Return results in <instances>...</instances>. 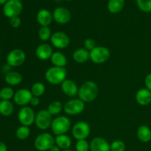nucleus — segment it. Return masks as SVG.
<instances>
[{"label":"nucleus","instance_id":"nucleus-1","mask_svg":"<svg viewBox=\"0 0 151 151\" xmlns=\"http://www.w3.org/2000/svg\"><path fill=\"white\" fill-rule=\"evenodd\" d=\"M99 88L97 84L93 81H87L80 86L78 97L84 103H91L97 97Z\"/></svg>","mask_w":151,"mask_h":151},{"label":"nucleus","instance_id":"nucleus-2","mask_svg":"<svg viewBox=\"0 0 151 151\" xmlns=\"http://www.w3.org/2000/svg\"><path fill=\"white\" fill-rule=\"evenodd\" d=\"M67 76V72L65 68L52 66L49 68L45 73V78L49 83L52 85L61 84Z\"/></svg>","mask_w":151,"mask_h":151},{"label":"nucleus","instance_id":"nucleus-3","mask_svg":"<svg viewBox=\"0 0 151 151\" xmlns=\"http://www.w3.org/2000/svg\"><path fill=\"white\" fill-rule=\"evenodd\" d=\"M71 121L65 116H59L53 119L51 125L52 132L56 136L66 134L70 130Z\"/></svg>","mask_w":151,"mask_h":151},{"label":"nucleus","instance_id":"nucleus-4","mask_svg":"<svg viewBox=\"0 0 151 151\" xmlns=\"http://www.w3.org/2000/svg\"><path fill=\"white\" fill-rule=\"evenodd\" d=\"M90 60L96 64H101L109 59L111 55L110 51L103 46H97L89 52Z\"/></svg>","mask_w":151,"mask_h":151},{"label":"nucleus","instance_id":"nucleus-5","mask_svg":"<svg viewBox=\"0 0 151 151\" xmlns=\"http://www.w3.org/2000/svg\"><path fill=\"white\" fill-rule=\"evenodd\" d=\"M55 145V138L49 133H42L35 138L34 146L39 151L50 150Z\"/></svg>","mask_w":151,"mask_h":151},{"label":"nucleus","instance_id":"nucleus-6","mask_svg":"<svg viewBox=\"0 0 151 151\" xmlns=\"http://www.w3.org/2000/svg\"><path fill=\"white\" fill-rule=\"evenodd\" d=\"M52 120V115L47 111V109H42L35 115V124L38 129L46 131L51 128Z\"/></svg>","mask_w":151,"mask_h":151},{"label":"nucleus","instance_id":"nucleus-7","mask_svg":"<svg viewBox=\"0 0 151 151\" xmlns=\"http://www.w3.org/2000/svg\"><path fill=\"white\" fill-rule=\"evenodd\" d=\"M23 4L20 0H7L3 7V13L7 18L16 17L22 13Z\"/></svg>","mask_w":151,"mask_h":151},{"label":"nucleus","instance_id":"nucleus-8","mask_svg":"<svg viewBox=\"0 0 151 151\" xmlns=\"http://www.w3.org/2000/svg\"><path fill=\"white\" fill-rule=\"evenodd\" d=\"M91 133V128L88 122L80 121L75 124L72 129V134L77 140H83L88 138Z\"/></svg>","mask_w":151,"mask_h":151},{"label":"nucleus","instance_id":"nucleus-9","mask_svg":"<svg viewBox=\"0 0 151 151\" xmlns=\"http://www.w3.org/2000/svg\"><path fill=\"white\" fill-rule=\"evenodd\" d=\"M85 109V103L78 99L69 100L63 106L64 112L68 115L75 116L82 113Z\"/></svg>","mask_w":151,"mask_h":151},{"label":"nucleus","instance_id":"nucleus-10","mask_svg":"<svg viewBox=\"0 0 151 151\" xmlns=\"http://www.w3.org/2000/svg\"><path fill=\"white\" fill-rule=\"evenodd\" d=\"M35 114L33 109L28 106H24L19 110L18 119L22 125L29 127L35 122Z\"/></svg>","mask_w":151,"mask_h":151},{"label":"nucleus","instance_id":"nucleus-11","mask_svg":"<svg viewBox=\"0 0 151 151\" xmlns=\"http://www.w3.org/2000/svg\"><path fill=\"white\" fill-rule=\"evenodd\" d=\"M50 42L52 45L56 49L63 50L69 47L70 44V39L67 34L61 31H58V32H54L52 35Z\"/></svg>","mask_w":151,"mask_h":151},{"label":"nucleus","instance_id":"nucleus-12","mask_svg":"<svg viewBox=\"0 0 151 151\" xmlns=\"http://www.w3.org/2000/svg\"><path fill=\"white\" fill-rule=\"evenodd\" d=\"M25 60H26V54L23 50L20 49H15L11 50L7 56V64L14 67H17L23 64Z\"/></svg>","mask_w":151,"mask_h":151},{"label":"nucleus","instance_id":"nucleus-13","mask_svg":"<svg viewBox=\"0 0 151 151\" xmlns=\"http://www.w3.org/2000/svg\"><path fill=\"white\" fill-rule=\"evenodd\" d=\"M52 17L55 22L59 24H66L70 22L72 14L66 7H58L53 11Z\"/></svg>","mask_w":151,"mask_h":151},{"label":"nucleus","instance_id":"nucleus-14","mask_svg":"<svg viewBox=\"0 0 151 151\" xmlns=\"http://www.w3.org/2000/svg\"><path fill=\"white\" fill-rule=\"evenodd\" d=\"M32 97V94L30 90L27 88H21L15 92L13 99L16 104L24 107L30 103Z\"/></svg>","mask_w":151,"mask_h":151},{"label":"nucleus","instance_id":"nucleus-15","mask_svg":"<svg viewBox=\"0 0 151 151\" xmlns=\"http://www.w3.org/2000/svg\"><path fill=\"white\" fill-rule=\"evenodd\" d=\"M52 47L47 43H43L38 45L35 50L36 57L41 60H47L50 59L53 54Z\"/></svg>","mask_w":151,"mask_h":151},{"label":"nucleus","instance_id":"nucleus-16","mask_svg":"<svg viewBox=\"0 0 151 151\" xmlns=\"http://www.w3.org/2000/svg\"><path fill=\"white\" fill-rule=\"evenodd\" d=\"M91 151H111V145L102 137H95L90 142Z\"/></svg>","mask_w":151,"mask_h":151},{"label":"nucleus","instance_id":"nucleus-17","mask_svg":"<svg viewBox=\"0 0 151 151\" xmlns=\"http://www.w3.org/2000/svg\"><path fill=\"white\" fill-rule=\"evenodd\" d=\"M61 90L63 94H66L68 97H73L78 94L79 88L75 81L72 80L66 79L61 84Z\"/></svg>","mask_w":151,"mask_h":151},{"label":"nucleus","instance_id":"nucleus-18","mask_svg":"<svg viewBox=\"0 0 151 151\" xmlns=\"http://www.w3.org/2000/svg\"><path fill=\"white\" fill-rule=\"evenodd\" d=\"M135 99L140 106H147L151 103V91L146 88H140L136 93Z\"/></svg>","mask_w":151,"mask_h":151},{"label":"nucleus","instance_id":"nucleus-19","mask_svg":"<svg viewBox=\"0 0 151 151\" xmlns=\"http://www.w3.org/2000/svg\"><path fill=\"white\" fill-rule=\"evenodd\" d=\"M36 19L41 27H49L52 22V14L47 9H41L37 13Z\"/></svg>","mask_w":151,"mask_h":151},{"label":"nucleus","instance_id":"nucleus-20","mask_svg":"<svg viewBox=\"0 0 151 151\" xmlns=\"http://www.w3.org/2000/svg\"><path fill=\"white\" fill-rule=\"evenodd\" d=\"M50 61L52 63L53 66H57V67H63L65 68V66L67 64V58L66 55L61 52H54L50 58Z\"/></svg>","mask_w":151,"mask_h":151},{"label":"nucleus","instance_id":"nucleus-21","mask_svg":"<svg viewBox=\"0 0 151 151\" xmlns=\"http://www.w3.org/2000/svg\"><path fill=\"white\" fill-rule=\"evenodd\" d=\"M73 60L78 63H83L90 59L89 51L85 48H79L75 50L72 55Z\"/></svg>","mask_w":151,"mask_h":151},{"label":"nucleus","instance_id":"nucleus-22","mask_svg":"<svg viewBox=\"0 0 151 151\" xmlns=\"http://www.w3.org/2000/svg\"><path fill=\"white\" fill-rule=\"evenodd\" d=\"M137 137L142 142H149L151 140V129L147 125H141L137 130Z\"/></svg>","mask_w":151,"mask_h":151},{"label":"nucleus","instance_id":"nucleus-23","mask_svg":"<svg viewBox=\"0 0 151 151\" xmlns=\"http://www.w3.org/2000/svg\"><path fill=\"white\" fill-rule=\"evenodd\" d=\"M55 144L62 150H67L72 145V140L69 136L66 134L56 136L55 138Z\"/></svg>","mask_w":151,"mask_h":151},{"label":"nucleus","instance_id":"nucleus-24","mask_svg":"<svg viewBox=\"0 0 151 151\" xmlns=\"http://www.w3.org/2000/svg\"><path fill=\"white\" fill-rule=\"evenodd\" d=\"M23 77L19 72H10L5 75V81L10 86L19 85L22 82Z\"/></svg>","mask_w":151,"mask_h":151},{"label":"nucleus","instance_id":"nucleus-25","mask_svg":"<svg viewBox=\"0 0 151 151\" xmlns=\"http://www.w3.org/2000/svg\"><path fill=\"white\" fill-rule=\"evenodd\" d=\"M125 6V0H109L108 10L111 13H119Z\"/></svg>","mask_w":151,"mask_h":151},{"label":"nucleus","instance_id":"nucleus-26","mask_svg":"<svg viewBox=\"0 0 151 151\" xmlns=\"http://www.w3.org/2000/svg\"><path fill=\"white\" fill-rule=\"evenodd\" d=\"M14 110L13 105L10 100H1L0 102V114L3 116H10Z\"/></svg>","mask_w":151,"mask_h":151},{"label":"nucleus","instance_id":"nucleus-27","mask_svg":"<svg viewBox=\"0 0 151 151\" xmlns=\"http://www.w3.org/2000/svg\"><path fill=\"white\" fill-rule=\"evenodd\" d=\"M63 109V106L58 100H54L49 104L47 107V111L51 114L52 116L58 115Z\"/></svg>","mask_w":151,"mask_h":151},{"label":"nucleus","instance_id":"nucleus-28","mask_svg":"<svg viewBox=\"0 0 151 151\" xmlns=\"http://www.w3.org/2000/svg\"><path fill=\"white\" fill-rule=\"evenodd\" d=\"M30 91L32 92V96L40 97L45 93V86L41 82H36L32 86Z\"/></svg>","mask_w":151,"mask_h":151},{"label":"nucleus","instance_id":"nucleus-29","mask_svg":"<svg viewBox=\"0 0 151 151\" xmlns=\"http://www.w3.org/2000/svg\"><path fill=\"white\" fill-rule=\"evenodd\" d=\"M52 35V34L51 29L49 27H41L38 29V36L41 41H47L50 40Z\"/></svg>","mask_w":151,"mask_h":151},{"label":"nucleus","instance_id":"nucleus-30","mask_svg":"<svg viewBox=\"0 0 151 151\" xmlns=\"http://www.w3.org/2000/svg\"><path fill=\"white\" fill-rule=\"evenodd\" d=\"M29 134H30V129L28 126H24V125H22L19 127L16 130V137L21 140H24L27 139Z\"/></svg>","mask_w":151,"mask_h":151},{"label":"nucleus","instance_id":"nucleus-31","mask_svg":"<svg viewBox=\"0 0 151 151\" xmlns=\"http://www.w3.org/2000/svg\"><path fill=\"white\" fill-rule=\"evenodd\" d=\"M14 91L10 87H4L0 91V95L2 100H9L14 97Z\"/></svg>","mask_w":151,"mask_h":151},{"label":"nucleus","instance_id":"nucleus-32","mask_svg":"<svg viewBox=\"0 0 151 151\" xmlns=\"http://www.w3.org/2000/svg\"><path fill=\"white\" fill-rule=\"evenodd\" d=\"M139 8L145 13L151 12V0H137Z\"/></svg>","mask_w":151,"mask_h":151},{"label":"nucleus","instance_id":"nucleus-33","mask_svg":"<svg viewBox=\"0 0 151 151\" xmlns=\"http://www.w3.org/2000/svg\"><path fill=\"white\" fill-rule=\"evenodd\" d=\"M76 151H88L90 149V144L86 139L78 140L75 145Z\"/></svg>","mask_w":151,"mask_h":151},{"label":"nucleus","instance_id":"nucleus-34","mask_svg":"<svg viewBox=\"0 0 151 151\" xmlns=\"http://www.w3.org/2000/svg\"><path fill=\"white\" fill-rule=\"evenodd\" d=\"M125 144L121 140H115L111 144V151H125Z\"/></svg>","mask_w":151,"mask_h":151},{"label":"nucleus","instance_id":"nucleus-35","mask_svg":"<svg viewBox=\"0 0 151 151\" xmlns=\"http://www.w3.org/2000/svg\"><path fill=\"white\" fill-rule=\"evenodd\" d=\"M95 47H97V46H96V43L93 38H86L84 41V48L88 50V51L90 52Z\"/></svg>","mask_w":151,"mask_h":151},{"label":"nucleus","instance_id":"nucleus-36","mask_svg":"<svg viewBox=\"0 0 151 151\" xmlns=\"http://www.w3.org/2000/svg\"><path fill=\"white\" fill-rule=\"evenodd\" d=\"M10 24L11 27H13V28H18L20 26L21 24H22V21H21V19L19 16H16V17L10 19Z\"/></svg>","mask_w":151,"mask_h":151},{"label":"nucleus","instance_id":"nucleus-37","mask_svg":"<svg viewBox=\"0 0 151 151\" xmlns=\"http://www.w3.org/2000/svg\"><path fill=\"white\" fill-rule=\"evenodd\" d=\"M145 85L146 88L151 91V73L147 75V76L145 78Z\"/></svg>","mask_w":151,"mask_h":151},{"label":"nucleus","instance_id":"nucleus-38","mask_svg":"<svg viewBox=\"0 0 151 151\" xmlns=\"http://www.w3.org/2000/svg\"><path fill=\"white\" fill-rule=\"evenodd\" d=\"M29 104H30L32 106H34V107L39 106V104H40L39 97H34V96H32V99H31Z\"/></svg>","mask_w":151,"mask_h":151},{"label":"nucleus","instance_id":"nucleus-39","mask_svg":"<svg viewBox=\"0 0 151 151\" xmlns=\"http://www.w3.org/2000/svg\"><path fill=\"white\" fill-rule=\"evenodd\" d=\"M7 146L3 142L0 141V151H7Z\"/></svg>","mask_w":151,"mask_h":151},{"label":"nucleus","instance_id":"nucleus-40","mask_svg":"<svg viewBox=\"0 0 151 151\" xmlns=\"http://www.w3.org/2000/svg\"><path fill=\"white\" fill-rule=\"evenodd\" d=\"M50 151H60V148L58 147V146L56 145L55 144L50 149Z\"/></svg>","mask_w":151,"mask_h":151},{"label":"nucleus","instance_id":"nucleus-41","mask_svg":"<svg viewBox=\"0 0 151 151\" xmlns=\"http://www.w3.org/2000/svg\"><path fill=\"white\" fill-rule=\"evenodd\" d=\"M7 1V0H0V4H5L6 2Z\"/></svg>","mask_w":151,"mask_h":151},{"label":"nucleus","instance_id":"nucleus-42","mask_svg":"<svg viewBox=\"0 0 151 151\" xmlns=\"http://www.w3.org/2000/svg\"><path fill=\"white\" fill-rule=\"evenodd\" d=\"M62 151H73V150H69V149H67V150H62Z\"/></svg>","mask_w":151,"mask_h":151},{"label":"nucleus","instance_id":"nucleus-43","mask_svg":"<svg viewBox=\"0 0 151 151\" xmlns=\"http://www.w3.org/2000/svg\"><path fill=\"white\" fill-rule=\"evenodd\" d=\"M1 95H0V102H1Z\"/></svg>","mask_w":151,"mask_h":151},{"label":"nucleus","instance_id":"nucleus-44","mask_svg":"<svg viewBox=\"0 0 151 151\" xmlns=\"http://www.w3.org/2000/svg\"><path fill=\"white\" fill-rule=\"evenodd\" d=\"M65 1H72V0H65Z\"/></svg>","mask_w":151,"mask_h":151}]
</instances>
